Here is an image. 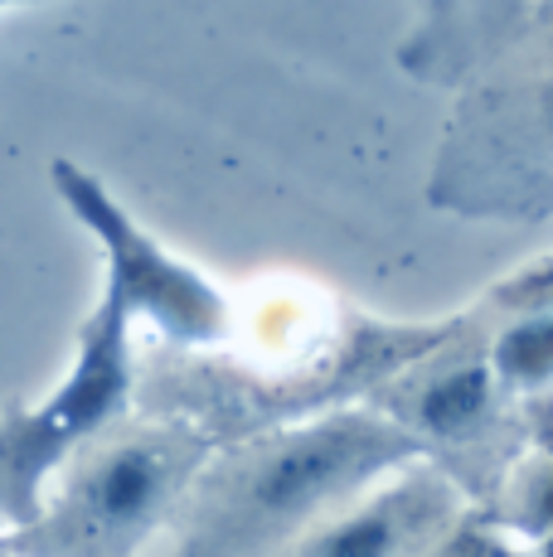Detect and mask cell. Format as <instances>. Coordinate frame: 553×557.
<instances>
[{"instance_id":"11","label":"cell","mask_w":553,"mask_h":557,"mask_svg":"<svg viewBox=\"0 0 553 557\" xmlns=\"http://www.w3.org/2000/svg\"><path fill=\"white\" fill-rule=\"evenodd\" d=\"M442 557H495V553L481 548V543H471V539H462V543H452V553H442Z\"/></svg>"},{"instance_id":"7","label":"cell","mask_w":553,"mask_h":557,"mask_svg":"<svg viewBox=\"0 0 553 557\" xmlns=\"http://www.w3.org/2000/svg\"><path fill=\"white\" fill-rule=\"evenodd\" d=\"M495 369L486 359H462L452 369L432 373L403 407V432L432 436V442H466L476 436L495 412Z\"/></svg>"},{"instance_id":"12","label":"cell","mask_w":553,"mask_h":557,"mask_svg":"<svg viewBox=\"0 0 553 557\" xmlns=\"http://www.w3.org/2000/svg\"><path fill=\"white\" fill-rule=\"evenodd\" d=\"M0 557H20L15 548H10V543H0Z\"/></svg>"},{"instance_id":"4","label":"cell","mask_w":553,"mask_h":557,"mask_svg":"<svg viewBox=\"0 0 553 557\" xmlns=\"http://www.w3.org/2000/svg\"><path fill=\"white\" fill-rule=\"evenodd\" d=\"M54 189L78 213L83 228L102 243V252H108V292L126 306V315H146L180 345H214V339H223V330H229L223 296L199 272L175 262L161 243L146 238L98 180L83 175L69 160H59Z\"/></svg>"},{"instance_id":"13","label":"cell","mask_w":553,"mask_h":557,"mask_svg":"<svg viewBox=\"0 0 553 557\" xmlns=\"http://www.w3.org/2000/svg\"><path fill=\"white\" fill-rule=\"evenodd\" d=\"M10 5H29V0H0V10H10Z\"/></svg>"},{"instance_id":"2","label":"cell","mask_w":553,"mask_h":557,"mask_svg":"<svg viewBox=\"0 0 553 557\" xmlns=\"http://www.w3.org/2000/svg\"><path fill=\"white\" fill-rule=\"evenodd\" d=\"M205 460L195 432H136L78 470L49 519H35L10 548L20 557H132L165 519Z\"/></svg>"},{"instance_id":"6","label":"cell","mask_w":553,"mask_h":557,"mask_svg":"<svg viewBox=\"0 0 553 557\" xmlns=\"http://www.w3.org/2000/svg\"><path fill=\"white\" fill-rule=\"evenodd\" d=\"M525 35V0H422L418 35L403 45V69L456 83Z\"/></svg>"},{"instance_id":"5","label":"cell","mask_w":553,"mask_h":557,"mask_svg":"<svg viewBox=\"0 0 553 557\" xmlns=\"http://www.w3.org/2000/svg\"><path fill=\"white\" fill-rule=\"evenodd\" d=\"M456 509L452 485L438 475H408L345 519L316 529L282 557H413L446 529Z\"/></svg>"},{"instance_id":"9","label":"cell","mask_w":553,"mask_h":557,"mask_svg":"<svg viewBox=\"0 0 553 557\" xmlns=\"http://www.w3.org/2000/svg\"><path fill=\"white\" fill-rule=\"evenodd\" d=\"M491 369L509 388H544V383H553V306L534 310L529 320H519L515 330L500 335Z\"/></svg>"},{"instance_id":"3","label":"cell","mask_w":553,"mask_h":557,"mask_svg":"<svg viewBox=\"0 0 553 557\" xmlns=\"http://www.w3.org/2000/svg\"><path fill=\"white\" fill-rule=\"evenodd\" d=\"M126 393H132V315L112 292H102L98 310L83 325L69 379L39 407L10 412L0 422V513L29 529L39 519L45 475L122 412Z\"/></svg>"},{"instance_id":"8","label":"cell","mask_w":553,"mask_h":557,"mask_svg":"<svg viewBox=\"0 0 553 557\" xmlns=\"http://www.w3.org/2000/svg\"><path fill=\"white\" fill-rule=\"evenodd\" d=\"M491 98L519 107L525 116V180L515 185L505 213H539L544 203H553V69L525 83V98H500V92Z\"/></svg>"},{"instance_id":"10","label":"cell","mask_w":553,"mask_h":557,"mask_svg":"<svg viewBox=\"0 0 553 557\" xmlns=\"http://www.w3.org/2000/svg\"><path fill=\"white\" fill-rule=\"evenodd\" d=\"M539 519H544V529H553V470H549L544 490H539Z\"/></svg>"},{"instance_id":"1","label":"cell","mask_w":553,"mask_h":557,"mask_svg":"<svg viewBox=\"0 0 553 557\" xmlns=\"http://www.w3.org/2000/svg\"><path fill=\"white\" fill-rule=\"evenodd\" d=\"M418 451L422 442L393 417L365 412H335L282 432L209 480L180 557H262L311 513Z\"/></svg>"}]
</instances>
